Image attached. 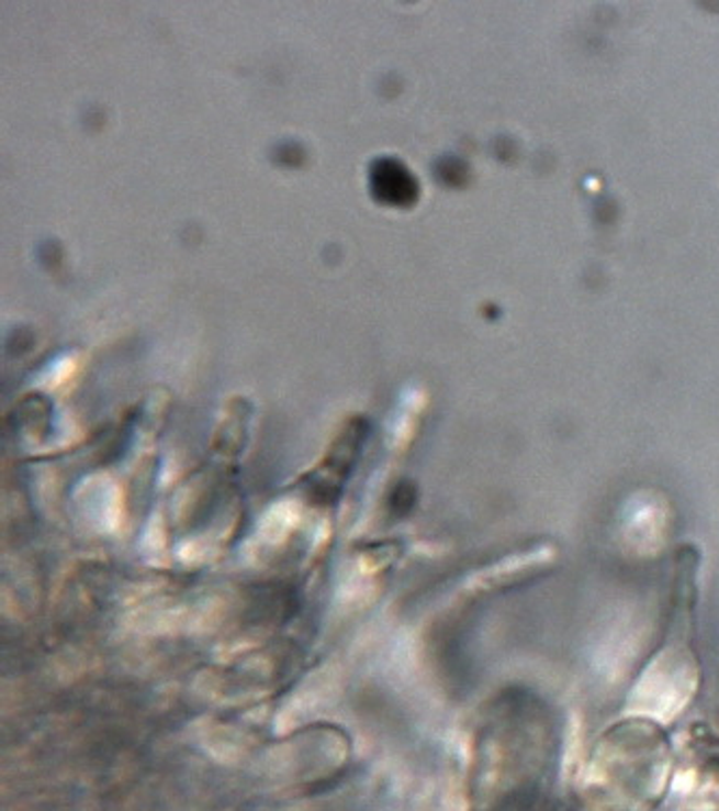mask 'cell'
<instances>
[{"instance_id":"obj_1","label":"cell","mask_w":719,"mask_h":811,"mask_svg":"<svg viewBox=\"0 0 719 811\" xmlns=\"http://www.w3.org/2000/svg\"><path fill=\"white\" fill-rule=\"evenodd\" d=\"M370 191L385 205H408L415 200L417 185L408 169L393 158H379L370 167Z\"/></svg>"}]
</instances>
